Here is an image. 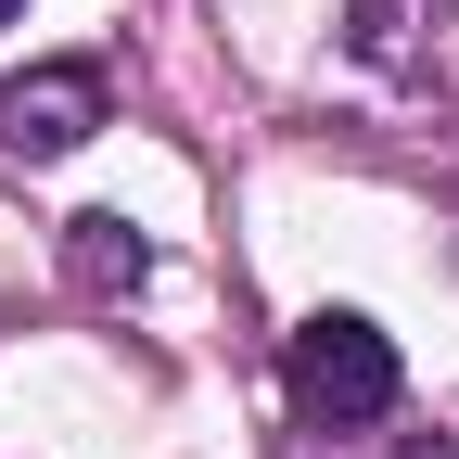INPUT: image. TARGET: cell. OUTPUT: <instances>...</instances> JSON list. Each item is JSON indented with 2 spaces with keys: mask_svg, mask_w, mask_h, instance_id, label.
I'll list each match as a JSON object with an SVG mask.
<instances>
[{
  "mask_svg": "<svg viewBox=\"0 0 459 459\" xmlns=\"http://www.w3.org/2000/svg\"><path fill=\"white\" fill-rule=\"evenodd\" d=\"M294 409H307L319 434H358V421L395 409V344H383L358 307H319V319L294 332Z\"/></svg>",
  "mask_w": 459,
  "mask_h": 459,
  "instance_id": "cell-1",
  "label": "cell"
},
{
  "mask_svg": "<svg viewBox=\"0 0 459 459\" xmlns=\"http://www.w3.org/2000/svg\"><path fill=\"white\" fill-rule=\"evenodd\" d=\"M90 128H102V77L90 65H39V77L0 90V141L13 153H77Z\"/></svg>",
  "mask_w": 459,
  "mask_h": 459,
  "instance_id": "cell-2",
  "label": "cell"
},
{
  "mask_svg": "<svg viewBox=\"0 0 459 459\" xmlns=\"http://www.w3.org/2000/svg\"><path fill=\"white\" fill-rule=\"evenodd\" d=\"M65 255L90 294H141V230L128 217H65Z\"/></svg>",
  "mask_w": 459,
  "mask_h": 459,
  "instance_id": "cell-3",
  "label": "cell"
},
{
  "mask_svg": "<svg viewBox=\"0 0 459 459\" xmlns=\"http://www.w3.org/2000/svg\"><path fill=\"white\" fill-rule=\"evenodd\" d=\"M344 26H358V51H395V0H344Z\"/></svg>",
  "mask_w": 459,
  "mask_h": 459,
  "instance_id": "cell-4",
  "label": "cell"
},
{
  "mask_svg": "<svg viewBox=\"0 0 459 459\" xmlns=\"http://www.w3.org/2000/svg\"><path fill=\"white\" fill-rule=\"evenodd\" d=\"M13 13H26V0H0V26H13Z\"/></svg>",
  "mask_w": 459,
  "mask_h": 459,
  "instance_id": "cell-5",
  "label": "cell"
}]
</instances>
